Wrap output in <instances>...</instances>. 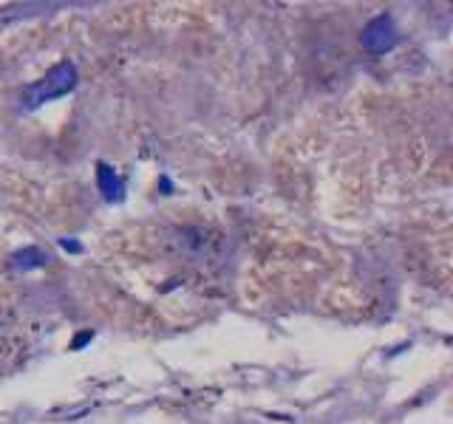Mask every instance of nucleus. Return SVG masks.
<instances>
[{"instance_id":"5","label":"nucleus","mask_w":453,"mask_h":424,"mask_svg":"<svg viewBox=\"0 0 453 424\" xmlns=\"http://www.w3.org/2000/svg\"><path fill=\"white\" fill-rule=\"evenodd\" d=\"M63 249H71V252H80V244H74V240H63Z\"/></svg>"},{"instance_id":"1","label":"nucleus","mask_w":453,"mask_h":424,"mask_svg":"<svg viewBox=\"0 0 453 424\" xmlns=\"http://www.w3.org/2000/svg\"><path fill=\"white\" fill-rule=\"evenodd\" d=\"M74 88H77V68H74V63H59L43 79H37L35 85L26 88L23 108L35 110V108H40V105H46L51 99H59V97L71 94Z\"/></svg>"},{"instance_id":"4","label":"nucleus","mask_w":453,"mask_h":424,"mask_svg":"<svg viewBox=\"0 0 453 424\" xmlns=\"http://www.w3.org/2000/svg\"><path fill=\"white\" fill-rule=\"evenodd\" d=\"M46 263H48V255H43L37 247H28V249L12 255V266H15V269H23V271L40 269V266H46Z\"/></svg>"},{"instance_id":"3","label":"nucleus","mask_w":453,"mask_h":424,"mask_svg":"<svg viewBox=\"0 0 453 424\" xmlns=\"http://www.w3.org/2000/svg\"><path fill=\"white\" fill-rule=\"evenodd\" d=\"M97 181H100V193L105 201L111 204H119L125 198V184H122V178L116 175V170L111 164H97Z\"/></svg>"},{"instance_id":"2","label":"nucleus","mask_w":453,"mask_h":424,"mask_svg":"<svg viewBox=\"0 0 453 424\" xmlns=\"http://www.w3.org/2000/svg\"><path fill=\"white\" fill-rule=\"evenodd\" d=\"M397 40H400V32H397L394 17H391V15H377L374 20L366 23V28H362V35H360L362 48H369L371 54L391 51L397 46Z\"/></svg>"}]
</instances>
